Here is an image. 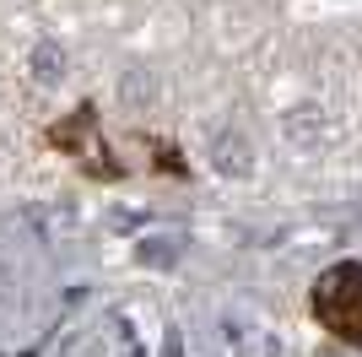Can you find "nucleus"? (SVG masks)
<instances>
[{
  "label": "nucleus",
  "mask_w": 362,
  "mask_h": 357,
  "mask_svg": "<svg viewBox=\"0 0 362 357\" xmlns=\"http://www.w3.org/2000/svg\"><path fill=\"white\" fill-rule=\"evenodd\" d=\"M49 141H54L65 157H76V163L87 168V174H98V178H119L114 147H108L103 135H98V108H92V103H81L71 119H60V125L49 130Z\"/></svg>",
  "instance_id": "nucleus-2"
},
{
  "label": "nucleus",
  "mask_w": 362,
  "mask_h": 357,
  "mask_svg": "<svg viewBox=\"0 0 362 357\" xmlns=\"http://www.w3.org/2000/svg\"><path fill=\"white\" fill-rule=\"evenodd\" d=\"M308 309L330 341L362 352V260H335L319 271L308 287Z\"/></svg>",
  "instance_id": "nucleus-1"
}]
</instances>
